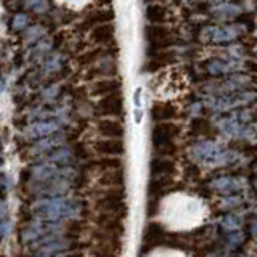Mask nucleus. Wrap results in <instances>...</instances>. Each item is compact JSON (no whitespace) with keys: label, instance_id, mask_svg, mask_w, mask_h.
Here are the masks:
<instances>
[{"label":"nucleus","instance_id":"8","mask_svg":"<svg viewBox=\"0 0 257 257\" xmlns=\"http://www.w3.org/2000/svg\"><path fill=\"white\" fill-rule=\"evenodd\" d=\"M61 132V122L55 119H42L24 128V137L28 140H40L45 137Z\"/></svg>","mask_w":257,"mask_h":257},{"label":"nucleus","instance_id":"12","mask_svg":"<svg viewBox=\"0 0 257 257\" xmlns=\"http://www.w3.org/2000/svg\"><path fill=\"white\" fill-rule=\"evenodd\" d=\"M171 244V235L164 231V228L158 223H150L143 231L142 246L147 249H153L158 246H169Z\"/></svg>","mask_w":257,"mask_h":257},{"label":"nucleus","instance_id":"20","mask_svg":"<svg viewBox=\"0 0 257 257\" xmlns=\"http://www.w3.org/2000/svg\"><path fill=\"white\" fill-rule=\"evenodd\" d=\"M177 116V108L171 103H156L151 108V117L158 122H169Z\"/></svg>","mask_w":257,"mask_h":257},{"label":"nucleus","instance_id":"22","mask_svg":"<svg viewBox=\"0 0 257 257\" xmlns=\"http://www.w3.org/2000/svg\"><path fill=\"white\" fill-rule=\"evenodd\" d=\"M114 20V12L112 10H96L87 16L82 26H100V24H108Z\"/></svg>","mask_w":257,"mask_h":257},{"label":"nucleus","instance_id":"24","mask_svg":"<svg viewBox=\"0 0 257 257\" xmlns=\"http://www.w3.org/2000/svg\"><path fill=\"white\" fill-rule=\"evenodd\" d=\"M29 23H31V18L26 12H20L16 13L12 21H10V31L12 32H21V31H28L29 29Z\"/></svg>","mask_w":257,"mask_h":257},{"label":"nucleus","instance_id":"16","mask_svg":"<svg viewBox=\"0 0 257 257\" xmlns=\"http://www.w3.org/2000/svg\"><path fill=\"white\" fill-rule=\"evenodd\" d=\"M96 132L103 135L104 139H117L120 140L125 134L124 125L119 122V120H112V119H101L96 124Z\"/></svg>","mask_w":257,"mask_h":257},{"label":"nucleus","instance_id":"39","mask_svg":"<svg viewBox=\"0 0 257 257\" xmlns=\"http://www.w3.org/2000/svg\"><path fill=\"white\" fill-rule=\"evenodd\" d=\"M111 2H112V0H96V5H108Z\"/></svg>","mask_w":257,"mask_h":257},{"label":"nucleus","instance_id":"28","mask_svg":"<svg viewBox=\"0 0 257 257\" xmlns=\"http://www.w3.org/2000/svg\"><path fill=\"white\" fill-rule=\"evenodd\" d=\"M235 37H236V31L223 28V29H212L211 40H214V42H228V40H233Z\"/></svg>","mask_w":257,"mask_h":257},{"label":"nucleus","instance_id":"31","mask_svg":"<svg viewBox=\"0 0 257 257\" xmlns=\"http://www.w3.org/2000/svg\"><path fill=\"white\" fill-rule=\"evenodd\" d=\"M244 233H241V231H233V233H228V236H227V244L228 247H238L244 243Z\"/></svg>","mask_w":257,"mask_h":257},{"label":"nucleus","instance_id":"30","mask_svg":"<svg viewBox=\"0 0 257 257\" xmlns=\"http://www.w3.org/2000/svg\"><path fill=\"white\" fill-rule=\"evenodd\" d=\"M23 7L28 8V10H34L37 13H45L48 10V2L47 0H23Z\"/></svg>","mask_w":257,"mask_h":257},{"label":"nucleus","instance_id":"3","mask_svg":"<svg viewBox=\"0 0 257 257\" xmlns=\"http://www.w3.org/2000/svg\"><path fill=\"white\" fill-rule=\"evenodd\" d=\"M96 211L103 215H112L124 219L127 215V201L124 188L103 190L95 203Z\"/></svg>","mask_w":257,"mask_h":257},{"label":"nucleus","instance_id":"6","mask_svg":"<svg viewBox=\"0 0 257 257\" xmlns=\"http://www.w3.org/2000/svg\"><path fill=\"white\" fill-rule=\"evenodd\" d=\"M254 101H257V92L238 90L220 96H211V98L206 100V104L207 108H211L214 111H228L239 106H246V104H251Z\"/></svg>","mask_w":257,"mask_h":257},{"label":"nucleus","instance_id":"17","mask_svg":"<svg viewBox=\"0 0 257 257\" xmlns=\"http://www.w3.org/2000/svg\"><path fill=\"white\" fill-rule=\"evenodd\" d=\"M120 87H122V82L117 79H101V80H96L92 85L90 92L92 95H96V96H108V95L119 93Z\"/></svg>","mask_w":257,"mask_h":257},{"label":"nucleus","instance_id":"37","mask_svg":"<svg viewBox=\"0 0 257 257\" xmlns=\"http://www.w3.org/2000/svg\"><path fill=\"white\" fill-rule=\"evenodd\" d=\"M36 257H80L76 252H68V254H56V255H36Z\"/></svg>","mask_w":257,"mask_h":257},{"label":"nucleus","instance_id":"42","mask_svg":"<svg viewBox=\"0 0 257 257\" xmlns=\"http://www.w3.org/2000/svg\"><path fill=\"white\" fill-rule=\"evenodd\" d=\"M2 90H4V84H0V93H2Z\"/></svg>","mask_w":257,"mask_h":257},{"label":"nucleus","instance_id":"38","mask_svg":"<svg viewBox=\"0 0 257 257\" xmlns=\"http://www.w3.org/2000/svg\"><path fill=\"white\" fill-rule=\"evenodd\" d=\"M251 235H252L254 238H257V220H254V222L251 223Z\"/></svg>","mask_w":257,"mask_h":257},{"label":"nucleus","instance_id":"40","mask_svg":"<svg viewBox=\"0 0 257 257\" xmlns=\"http://www.w3.org/2000/svg\"><path fill=\"white\" fill-rule=\"evenodd\" d=\"M4 214H5V204L0 203V217H2Z\"/></svg>","mask_w":257,"mask_h":257},{"label":"nucleus","instance_id":"27","mask_svg":"<svg viewBox=\"0 0 257 257\" xmlns=\"http://www.w3.org/2000/svg\"><path fill=\"white\" fill-rule=\"evenodd\" d=\"M63 66V58H61V55H52V56H48L47 61L44 63V72L45 74H55L56 71H60Z\"/></svg>","mask_w":257,"mask_h":257},{"label":"nucleus","instance_id":"29","mask_svg":"<svg viewBox=\"0 0 257 257\" xmlns=\"http://www.w3.org/2000/svg\"><path fill=\"white\" fill-rule=\"evenodd\" d=\"M220 227H222V230H225L227 233L239 231V228H241V220H239V217H236V215H227L225 219H222Z\"/></svg>","mask_w":257,"mask_h":257},{"label":"nucleus","instance_id":"41","mask_svg":"<svg viewBox=\"0 0 257 257\" xmlns=\"http://www.w3.org/2000/svg\"><path fill=\"white\" fill-rule=\"evenodd\" d=\"M212 257H231V255H222V254H215V255H212Z\"/></svg>","mask_w":257,"mask_h":257},{"label":"nucleus","instance_id":"7","mask_svg":"<svg viewBox=\"0 0 257 257\" xmlns=\"http://www.w3.org/2000/svg\"><path fill=\"white\" fill-rule=\"evenodd\" d=\"M84 156H87V153L82 145H64V147H60L48 153L47 163H52L56 166H72L76 161L82 159Z\"/></svg>","mask_w":257,"mask_h":257},{"label":"nucleus","instance_id":"18","mask_svg":"<svg viewBox=\"0 0 257 257\" xmlns=\"http://www.w3.org/2000/svg\"><path fill=\"white\" fill-rule=\"evenodd\" d=\"M125 183V172L124 169H116V171H106L100 177V185L103 188H124Z\"/></svg>","mask_w":257,"mask_h":257},{"label":"nucleus","instance_id":"15","mask_svg":"<svg viewBox=\"0 0 257 257\" xmlns=\"http://www.w3.org/2000/svg\"><path fill=\"white\" fill-rule=\"evenodd\" d=\"M175 164L169 158H153L150 163V172L153 180H167V177L174 174Z\"/></svg>","mask_w":257,"mask_h":257},{"label":"nucleus","instance_id":"36","mask_svg":"<svg viewBox=\"0 0 257 257\" xmlns=\"http://www.w3.org/2000/svg\"><path fill=\"white\" fill-rule=\"evenodd\" d=\"M10 222L7 220H0V239H4L8 233H10Z\"/></svg>","mask_w":257,"mask_h":257},{"label":"nucleus","instance_id":"19","mask_svg":"<svg viewBox=\"0 0 257 257\" xmlns=\"http://www.w3.org/2000/svg\"><path fill=\"white\" fill-rule=\"evenodd\" d=\"M145 36H147L148 42L151 44L153 48H161L167 45V37H169V31L164 26H148L145 29Z\"/></svg>","mask_w":257,"mask_h":257},{"label":"nucleus","instance_id":"10","mask_svg":"<svg viewBox=\"0 0 257 257\" xmlns=\"http://www.w3.org/2000/svg\"><path fill=\"white\" fill-rule=\"evenodd\" d=\"M95 112H96V116H100V117L122 116V112H124V98H122V95H120V92L114 93V95L103 96V98L96 103Z\"/></svg>","mask_w":257,"mask_h":257},{"label":"nucleus","instance_id":"21","mask_svg":"<svg viewBox=\"0 0 257 257\" xmlns=\"http://www.w3.org/2000/svg\"><path fill=\"white\" fill-rule=\"evenodd\" d=\"M114 37V26L112 24H100L92 29V40L95 44H108Z\"/></svg>","mask_w":257,"mask_h":257},{"label":"nucleus","instance_id":"35","mask_svg":"<svg viewBox=\"0 0 257 257\" xmlns=\"http://www.w3.org/2000/svg\"><path fill=\"white\" fill-rule=\"evenodd\" d=\"M58 87L56 85H52V87H47L45 90L42 92V98L44 100H47V101H52V100H55L56 98V95H58Z\"/></svg>","mask_w":257,"mask_h":257},{"label":"nucleus","instance_id":"5","mask_svg":"<svg viewBox=\"0 0 257 257\" xmlns=\"http://www.w3.org/2000/svg\"><path fill=\"white\" fill-rule=\"evenodd\" d=\"M179 134V127L172 122H159L151 132V145L159 156H171L175 153L174 139Z\"/></svg>","mask_w":257,"mask_h":257},{"label":"nucleus","instance_id":"14","mask_svg":"<svg viewBox=\"0 0 257 257\" xmlns=\"http://www.w3.org/2000/svg\"><path fill=\"white\" fill-rule=\"evenodd\" d=\"M96 227H98L100 231L106 233V235L119 236V238H122L125 235L124 219H119V217L100 214L98 217H96Z\"/></svg>","mask_w":257,"mask_h":257},{"label":"nucleus","instance_id":"1","mask_svg":"<svg viewBox=\"0 0 257 257\" xmlns=\"http://www.w3.org/2000/svg\"><path fill=\"white\" fill-rule=\"evenodd\" d=\"M87 204L80 198L69 196H53V198H39L31 206V214L37 220L47 222H64L77 220L84 217Z\"/></svg>","mask_w":257,"mask_h":257},{"label":"nucleus","instance_id":"44","mask_svg":"<svg viewBox=\"0 0 257 257\" xmlns=\"http://www.w3.org/2000/svg\"><path fill=\"white\" fill-rule=\"evenodd\" d=\"M0 167H2V158H0Z\"/></svg>","mask_w":257,"mask_h":257},{"label":"nucleus","instance_id":"23","mask_svg":"<svg viewBox=\"0 0 257 257\" xmlns=\"http://www.w3.org/2000/svg\"><path fill=\"white\" fill-rule=\"evenodd\" d=\"M236 69V63L233 61H222V60H212L207 63V71L211 72L212 76H220V74H227Z\"/></svg>","mask_w":257,"mask_h":257},{"label":"nucleus","instance_id":"11","mask_svg":"<svg viewBox=\"0 0 257 257\" xmlns=\"http://www.w3.org/2000/svg\"><path fill=\"white\" fill-rule=\"evenodd\" d=\"M209 187H211V190L220 193V195H235V193H239L247 188V180L243 179V177L223 175L212 180L209 183Z\"/></svg>","mask_w":257,"mask_h":257},{"label":"nucleus","instance_id":"34","mask_svg":"<svg viewBox=\"0 0 257 257\" xmlns=\"http://www.w3.org/2000/svg\"><path fill=\"white\" fill-rule=\"evenodd\" d=\"M42 36H44V29L40 26H32L28 29V40L29 42H32V40H39Z\"/></svg>","mask_w":257,"mask_h":257},{"label":"nucleus","instance_id":"33","mask_svg":"<svg viewBox=\"0 0 257 257\" xmlns=\"http://www.w3.org/2000/svg\"><path fill=\"white\" fill-rule=\"evenodd\" d=\"M100 56V50H93V52H88V53H84L82 56L79 58V63L82 64V66H87V64H92L96 58Z\"/></svg>","mask_w":257,"mask_h":257},{"label":"nucleus","instance_id":"9","mask_svg":"<svg viewBox=\"0 0 257 257\" xmlns=\"http://www.w3.org/2000/svg\"><path fill=\"white\" fill-rule=\"evenodd\" d=\"M72 134L68 132H58V134H53L50 137H45V139H40L37 140L32 147L29 148L31 155H44V153H50L60 147H64L68 145L69 140H72Z\"/></svg>","mask_w":257,"mask_h":257},{"label":"nucleus","instance_id":"4","mask_svg":"<svg viewBox=\"0 0 257 257\" xmlns=\"http://www.w3.org/2000/svg\"><path fill=\"white\" fill-rule=\"evenodd\" d=\"M31 251L39 255H56V254H68L79 247L77 236L74 235H60L50 236L39 243L31 244Z\"/></svg>","mask_w":257,"mask_h":257},{"label":"nucleus","instance_id":"13","mask_svg":"<svg viewBox=\"0 0 257 257\" xmlns=\"http://www.w3.org/2000/svg\"><path fill=\"white\" fill-rule=\"evenodd\" d=\"M93 151L100 156H114L119 158L125 153V145L122 140L117 139H101L96 140L92 145Z\"/></svg>","mask_w":257,"mask_h":257},{"label":"nucleus","instance_id":"2","mask_svg":"<svg viewBox=\"0 0 257 257\" xmlns=\"http://www.w3.org/2000/svg\"><path fill=\"white\" fill-rule=\"evenodd\" d=\"M190 156L198 161L199 164H204L207 167H220L235 164L238 155L233 150L223 147L222 143L217 142H198L190 147Z\"/></svg>","mask_w":257,"mask_h":257},{"label":"nucleus","instance_id":"32","mask_svg":"<svg viewBox=\"0 0 257 257\" xmlns=\"http://www.w3.org/2000/svg\"><path fill=\"white\" fill-rule=\"evenodd\" d=\"M209 128H211V125H209L207 120L199 119V117L193 119V122H191V131H193V134H207Z\"/></svg>","mask_w":257,"mask_h":257},{"label":"nucleus","instance_id":"26","mask_svg":"<svg viewBox=\"0 0 257 257\" xmlns=\"http://www.w3.org/2000/svg\"><path fill=\"white\" fill-rule=\"evenodd\" d=\"M93 166L101 172L106 171H116V169H124V164L120 158H101L96 163H93Z\"/></svg>","mask_w":257,"mask_h":257},{"label":"nucleus","instance_id":"43","mask_svg":"<svg viewBox=\"0 0 257 257\" xmlns=\"http://www.w3.org/2000/svg\"><path fill=\"white\" fill-rule=\"evenodd\" d=\"M147 2H150V4H151V2H156V0H147Z\"/></svg>","mask_w":257,"mask_h":257},{"label":"nucleus","instance_id":"25","mask_svg":"<svg viewBox=\"0 0 257 257\" xmlns=\"http://www.w3.org/2000/svg\"><path fill=\"white\" fill-rule=\"evenodd\" d=\"M147 18H148V21L155 23V24L164 23L166 21V8L158 4H150L147 7Z\"/></svg>","mask_w":257,"mask_h":257}]
</instances>
